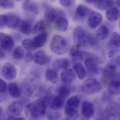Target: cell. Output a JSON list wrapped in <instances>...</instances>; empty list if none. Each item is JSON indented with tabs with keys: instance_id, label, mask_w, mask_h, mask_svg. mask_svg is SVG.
Segmentation results:
<instances>
[{
	"instance_id": "1",
	"label": "cell",
	"mask_w": 120,
	"mask_h": 120,
	"mask_svg": "<svg viewBox=\"0 0 120 120\" xmlns=\"http://www.w3.org/2000/svg\"><path fill=\"white\" fill-rule=\"evenodd\" d=\"M25 112L28 118L39 120L46 114V105L41 100H37L29 103L25 108Z\"/></svg>"
},
{
	"instance_id": "2",
	"label": "cell",
	"mask_w": 120,
	"mask_h": 120,
	"mask_svg": "<svg viewBox=\"0 0 120 120\" xmlns=\"http://www.w3.org/2000/svg\"><path fill=\"white\" fill-rule=\"evenodd\" d=\"M51 51L57 55L65 53L69 49V44L66 39L60 35H55L50 44Z\"/></svg>"
},
{
	"instance_id": "3",
	"label": "cell",
	"mask_w": 120,
	"mask_h": 120,
	"mask_svg": "<svg viewBox=\"0 0 120 120\" xmlns=\"http://www.w3.org/2000/svg\"><path fill=\"white\" fill-rule=\"evenodd\" d=\"M82 90L86 94H94L102 90V85L96 79L89 78L86 79L82 86Z\"/></svg>"
},
{
	"instance_id": "4",
	"label": "cell",
	"mask_w": 120,
	"mask_h": 120,
	"mask_svg": "<svg viewBox=\"0 0 120 120\" xmlns=\"http://www.w3.org/2000/svg\"><path fill=\"white\" fill-rule=\"evenodd\" d=\"M84 65L90 74L94 75H98L99 74V68L97 59L90 53L84 59Z\"/></svg>"
},
{
	"instance_id": "5",
	"label": "cell",
	"mask_w": 120,
	"mask_h": 120,
	"mask_svg": "<svg viewBox=\"0 0 120 120\" xmlns=\"http://www.w3.org/2000/svg\"><path fill=\"white\" fill-rule=\"evenodd\" d=\"M89 34L82 26H77L73 31V39L77 45L84 46Z\"/></svg>"
},
{
	"instance_id": "6",
	"label": "cell",
	"mask_w": 120,
	"mask_h": 120,
	"mask_svg": "<svg viewBox=\"0 0 120 120\" xmlns=\"http://www.w3.org/2000/svg\"><path fill=\"white\" fill-rule=\"evenodd\" d=\"M2 76L7 80H13L17 75V68L15 66L10 63H5L1 68Z\"/></svg>"
},
{
	"instance_id": "7",
	"label": "cell",
	"mask_w": 120,
	"mask_h": 120,
	"mask_svg": "<svg viewBox=\"0 0 120 120\" xmlns=\"http://www.w3.org/2000/svg\"><path fill=\"white\" fill-rule=\"evenodd\" d=\"M107 120H115L120 117V105L117 103L109 104L105 111Z\"/></svg>"
},
{
	"instance_id": "8",
	"label": "cell",
	"mask_w": 120,
	"mask_h": 120,
	"mask_svg": "<svg viewBox=\"0 0 120 120\" xmlns=\"http://www.w3.org/2000/svg\"><path fill=\"white\" fill-rule=\"evenodd\" d=\"M103 22V15L97 11H91L89 15L88 25L91 29H96Z\"/></svg>"
},
{
	"instance_id": "9",
	"label": "cell",
	"mask_w": 120,
	"mask_h": 120,
	"mask_svg": "<svg viewBox=\"0 0 120 120\" xmlns=\"http://www.w3.org/2000/svg\"><path fill=\"white\" fill-rule=\"evenodd\" d=\"M23 109H24L23 103L21 101H13L8 105L7 112L9 116L18 117L22 114Z\"/></svg>"
},
{
	"instance_id": "10",
	"label": "cell",
	"mask_w": 120,
	"mask_h": 120,
	"mask_svg": "<svg viewBox=\"0 0 120 120\" xmlns=\"http://www.w3.org/2000/svg\"><path fill=\"white\" fill-rule=\"evenodd\" d=\"M103 76L105 80H106L108 82H109L115 78L118 77L117 68L116 65L114 64L107 65L103 70Z\"/></svg>"
},
{
	"instance_id": "11",
	"label": "cell",
	"mask_w": 120,
	"mask_h": 120,
	"mask_svg": "<svg viewBox=\"0 0 120 120\" xmlns=\"http://www.w3.org/2000/svg\"><path fill=\"white\" fill-rule=\"evenodd\" d=\"M81 112L86 119H91L93 117L95 113V107L93 103L88 101H84L82 103Z\"/></svg>"
},
{
	"instance_id": "12",
	"label": "cell",
	"mask_w": 120,
	"mask_h": 120,
	"mask_svg": "<svg viewBox=\"0 0 120 120\" xmlns=\"http://www.w3.org/2000/svg\"><path fill=\"white\" fill-rule=\"evenodd\" d=\"M0 46L3 49L10 51L14 46V41L10 35L0 32Z\"/></svg>"
},
{
	"instance_id": "13",
	"label": "cell",
	"mask_w": 120,
	"mask_h": 120,
	"mask_svg": "<svg viewBox=\"0 0 120 120\" xmlns=\"http://www.w3.org/2000/svg\"><path fill=\"white\" fill-rule=\"evenodd\" d=\"M77 75L75 71L72 69H69L68 68L64 69L63 71L60 74V79L63 83L70 84L75 81Z\"/></svg>"
},
{
	"instance_id": "14",
	"label": "cell",
	"mask_w": 120,
	"mask_h": 120,
	"mask_svg": "<svg viewBox=\"0 0 120 120\" xmlns=\"http://www.w3.org/2000/svg\"><path fill=\"white\" fill-rule=\"evenodd\" d=\"M33 60L39 65H44L49 63V58L44 51L39 50L33 56Z\"/></svg>"
},
{
	"instance_id": "15",
	"label": "cell",
	"mask_w": 120,
	"mask_h": 120,
	"mask_svg": "<svg viewBox=\"0 0 120 120\" xmlns=\"http://www.w3.org/2000/svg\"><path fill=\"white\" fill-rule=\"evenodd\" d=\"M6 15V27H8L11 29H14L18 27L20 23V18L19 16L13 13H9Z\"/></svg>"
},
{
	"instance_id": "16",
	"label": "cell",
	"mask_w": 120,
	"mask_h": 120,
	"mask_svg": "<svg viewBox=\"0 0 120 120\" xmlns=\"http://www.w3.org/2000/svg\"><path fill=\"white\" fill-rule=\"evenodd\" d=\"M55 28L60 32H65L67 31L69 27V22L65 17L63 15L58 17L54 21Z\"/></svg>"
},
{
	"instance_id": "17",
	"label": "cell",
	"mask_w": 120,
	"mask_h": 120,
	"mask_svg": "<svg viewBox=\"0 0 120 120\" xmlns=\"http://www.w3.org/2000/svg\"><path fill=\"white\" fill-rule=\"evenodd\" d=\"M63 15V13H60L59 11L57 9H55L52 7H49L46 8L45 13H44V18L48 22H54L56 19L59 17Z\"/></svg>"
},
{
	"instance_id": "18",
	"label": "cell",
	"mask_w": 120,
	"mask_h": 120,
	"mask_svg": "<svg viewBox=\"0 0 120 120\" xmlns=\"http://www.w3.org/2000/svg\"><path fill=\"white\" fill-rule=\"evenodd\" d=\"M65 101V98H63L58 94L56 96H54V97L53 98L50 103V108L53 110H60L64 107Z\"/></svg>"
},
{
	"instance_id": "19",
	"label": "cell",
	"mask_w": 120,
	"mask_h": 120,
	"mask_svg": "<svg viewBox=\"0 0 120 120\" xmlns=\"http://www.w3.org/2000/svg\"><path fill=\"white\" fill-rule=\"evenodd\" d=\"M47 39H48V34L46 32H41L40 34L34 37L32 41H33L35 48L37 49V48H41L44 46L45 44L46 43Z\"/></svg>"
},
{
	"instance_id": "20",
	"label": "cell",
	"mask_w": 120,
	"mask_h": 120,
	"mask_svg": "<svg viewBox=\"0 0 120 120\" xmlns=\"http://www.w3.org/2000/svg\"><path fill=\"white\" fill-rule=\"evenodd\" d=\"M69 65H70V60L67 58L56 59L52 63V67L53 70L56 71L60 69H63V70L66 69L69 67Z\"/></svg>"
},
{
	"instance_id": "21",
	"label": "cell",
	"mask_w": 120,
	"mask_h": 120,
	"mask_svg": "<svg viewBox=\"0 0 120 120\" xmlns=\"http://www.w3.org/2000/svg\"><path fill=\"white\" fill-rule=\"evenodd\" d=\"M120 82L119 77L115 78L108 82V92L112 95H117L120 94Z\"/></svg>"
},
{
	"instance_id": "22",
	"label": "cell",
	"mask_w": 120,
	"mask_h": 120,
	"mask_svg": "<svg viewBox=\"0 0 120 120\" xmlns=\"http://www.w3.org/2000/svg\"><path fill=\"white\" fill-rule=\"evenodd\" d=\"M106 18L110 22H115L120 18V11L117 7H110L107 9L105 13Z\"/></svg>"
},
{
	"instance_id": "23",
	"label": "cell",
	"mask_w": 120,
	"mask_h": 120,
	"mask_svg": "<svg viewBox=\"0 0 120 120\" xmlns=\"http://www.w3.org/2000/svg\"><path fill=\"white\" fill-rule=\"evenodd\" d=\"M18 27L19 31L25 35H29L32 32V26L31 22L27 20H24L20 22Z\"/></svg>"
},
{
	"instance_id": "24",
	"label": "cell",
	"mask_w": 120,
	"mask_h": 120,
	"mask_svg": "<svg viewBox=\"0 0 120 120\" xmlns=\"http://www.w3.org/2000/svg\"><path fill=\"white\" fill-rule=\"evenodd\" d=\"M89 54L88 52L85 51H82L77 48L73 47L70 50V55L73 60H82L83 59H85V58Z\"/></svg>"
},
{
	"instance_id": "25",
	"label": "cell",
	"mask_w": 120,
	"mask_h": 120,
	"mask_svg": "<svg viewBox=\"0 0 120 120\" xmlns=\"http://www.w3.org/2000/svg\"><path fill=\"white\" fill-rule=\"evenodd\" d=\"M73 70L75 71L78 78L81 80L84 79L86 76V71L85 68L81 63H76L73 65Z\"/></svg>"
},
{
	"instance_id": "26",
	"label": "cell",
	"mask_w": 120,
	"mask_h": 120,
	"mask_svg": "<svg viewBox=\"0 0 120 120\" xmlns=\"http://www.w3.org/2000/svg\"><path fill=\"white\" fill-rule=\"evenodd\" d=\"M110 35V30L105 25H101L96 32V38L99 41L105 40Z\"/></svg>"
},
{
	"instance_id": "27",
	"label": "cell",
	"mask_w": 120,
	"mask_h": 120,
	"mask_svg": "<svg viewBox=\"0 0 120 120\" xmlns=\"http://www.w3.org/2000/svg\"><path fill=\"white\" fill-rule=\"evenodd\" d=\"M8 90L10 96L13 98H18L21 96L20 88L15 83H11L8 84Z\"/></svg>"
},
{
	"instance_id": "28",
	"label": "cell",
	"mask_w": 120,
	"mask_h": 120,
	"mask_svg": "<svg viewBox=\"0 0 120 120\" xmlns=\"http://www.w3.org/2000/svg\"><path fill=\"white\" fill-rule=\"evenodd\" d=\"M22 7L25 11L30 12L31 13H33L34 15H37L39 12V8H38V6L37 5V4L33 1H30V0L25 1L23 4Z\"/></svg>"
},
{
	"instance_id": "29",
	"label": "cell",
	"mask_w": 120,
	"mask_h": 120,
	"mask_svg": "<svg viewBox=\"0 0 120 120\" xmlns=\"http://www.w3.org/2000/svg\"><path fill=\"white\" fill-rule=\"evenodd\" d=\"M45 78L46 81L52 84H56L58 81V72L53 69H48L45 72Z\"/></svg>"
},
{
	"instance_id": "30",
	"label": "cell",
	"mask_w": 120,
	"mask_h": 120,
	"mask_svg": "<svg viewBox=\"0 0 120 120\" xmlns=\"http://www.w3.org/2000/svg\"><path fill=\"white\" fill-rule=\"evenodd\" d=\"M82 96L81 95L77 94V95L72 96V97L68 99L66 105H68L75 108H78L82 101Z\"/></svg>"
},
{
	"instance_id": "31",
	"label": "cell",
	"mask_w": 120,
	"mask_h": 120,
	"mask_svg": "<svg viewBox=\"0 0 120 120\" xmlns=\"http://www.w3.org/2000/svg\"><path fill=\"white\" fill-rule=\"evenodd\" d=\"M47 29V22L46 20H40L37 22L32 27V32L35 34L44 32Z\"/></svg>"
},
{
	"instance_id": "32",
	"label": "cell",
	"mask_w": 120,
	"mask_h": 120,
	"mask_svg": "<svg viewBox=\"0 0 120 120\" xmlns=\"http://www.w3.org/2000/svg\"><path fill=\"white\" fill-rule=\"evenodd\" d=\"M114 3V0H101L99 2L94 4V6L101 11H104L108 9L110 7H112Z\"/></svg>"
},
{
	"instance_id": "33",
	"label": "cell",
	"mask_w": 120,
	"mask_h": 120,
	"mask_svg": "<svg viewBox=\"0 0 120 120\" xmlns=\"http://www.w3.org/2000/svg\"><path fill=\"white\" fill-rule=\"evenodd\" d=\"M91 12V9L89 8H88L87 6H86L85 5H83V4L79 5L76 9L77 15L79 18H82L87 17L90 14Z\"/></svg>"
},
{
	"instance_id": "34",
	"label": "cell",
	"mask_w": 120,
	"mask_h": 120,
	"mask_svg": "<svg viewBox=\"0 0 120 120\" xmlns=\"http://www.w3.org/2000/svg\"><path fill=\"white\" fill-rule=\"evenodd\" d=\"M79 114L78 108H75L68 105L65 106V115L68 118L70 119H75L77 117Z\"/></svg>"
},
{
	"instance_id": "35",
	"label": "cell",
	"mask_w": 120,
	"mask_h": 120,
	"mask_svg": "<svg viewBox=\"0 0 120 120\" xmlns=\"http://www.w3.org/2000/svg\"><path fill=\"white\" fill-rule=\"evenodd\" d=\"M20 91H21V94H22L24 96L27 97H30L32 96L34 92V87L30 84L25 83L22 85L20 88Z\"/></svg>"
},
{
	"instance_id": "36",
	"label": "cell",
	"mask_w": 120,
	"mask_h": 120,
	"mask_svg": "<svg viewBox=\"0 0 120 120\" xmlns=\"http://www.w3.org/2000/svg\"><path fill=\"white\" fill-rule=\"evenodd\" d=\"M25 51L24 48L21 46H16L13 51V57L15 60H20L22 59L25 56Z\"/></svg>"
},
{
	"instance_id": "37",
	"label": "cell",
	"mask_w": 120,
	"mask_h": 120,
	"mask_svg": "<svg viewBox=\"0 0 120 120\" xmlns=\"http://www.w3.org/2000/svg\"><path fill=\"white\" fill-rule=\"evenodd\" d=\"M110 45L119 48L120 46V35L117 32H115L112 34L110 39Z\"/></svg>"
},
{
	"instance_id": "38",
	"label": "cell",
	"mask_w": 120,
	"mask_h": 120,
	"mask_svg": "<svg viewBox=\"0 0 120 120\" xmlns=\"http://www.w3.org/2000/svg\"><path fill=\"white\" fill-rule=\"evenodd\" d=\"M22 46L25 50H27V51H30V52L34 51V49H36V48H35V46L34 45L32 39H23L22 41Z\"/></svg>"
},
{
	"instance_id": "39",
	"label": "cell",
	"mask_w": 120,
	"mask_h": 120,
	"mask_svg": "<svg viewBox=\"0 0 120 120\" xmlns=\"http://www.w3.org/2000/svg\"><path fill=\"white\" fill-rule=\"evenodd\" d=\"M58 94L66 99L70 94V89L66 85H63L58 89Z\"/></svg>"
},
{
	"instance_id": "40",
	"label": "cell",
	"mask_w": 120,
	"mask_h": 120,
	"mask_svg": "<svg viewBox=\"0 0 120 120\" xmlns=\"http://www.w3.org/2000/svg\"><path fill=\"white\" fill-rule=\"evenodd\" d=\"M54 94H55V90L53 88L51 87L48 89L47 92H46V95L45 96V98H44L43 101L46 103V105H47V104H49L51 103L53 98L54 97Z\"/></svg>"
},
{
	"instance_id": "41",
	"label": "cell",
	"mask_w": 120,
	"mask_h": 120,
	"mask_svg": "<svg viewBox=\"0 0 120 120\" xmlns=\"http://www.w3.org/2000/svg\"><path fill=\"white\" fill-rule=\"evenodd\" d=\"M0 7L4 8H12L14 7L13 0H0Z\"/></svg>"
},
{
	"instance_id": "42",
	"label": "cell",
	"mask_w": 120,
	"mask_h": 120,
	"mask_svg": "<svg viewBox=\"0 0 120 120\" xmlns=\"http://www.w3.org/2000/svg\"><path fill=\"white\" fill-rule=\"evenodd\" d=\"M75 0H59V3L61 6L64 7L72 6L75 4Z\"/></svg>"
},
{
	"instance_id": "43",
	"label": "cell",
	"mask_w": 120,
	"mask_h": 120,
	"mask_svg": "<svg viewBox=\"0 0 120 120\" xmlns=\"http://www.w3.org/2000/svg\"><path fill=\"white\" fill-rule=\"evenodd\" d=\"M47 117L49 120H58L61 117V114L58 112H50L47 115Z\"/></svg>"
},
{
	"instance_id": "44",
	"label": "cell",
	"mask_w": 120,
	"mask_h": 120,
	"mask_svg": "<svg viewBox=\"0 0 120 120\" xmlns=\"http://www.w3.org/2000/svg\"><path fill=\"white\" fill-rule=\"evenodd\" d=\"M7 84L6 82L0 78V93H5L7 91Z\"/></svg>"
},
{
	"instance_id": "45",
	"label": "cell",
	"mask_w": 120,
	"mask_h": 120,
	"mask_svg": "<svg viewBox=\"0 0 120 120\" xmlns=\"http://www.w3.org/2000/svg\"><path fill=\"white\" fill-rule=\"evenodd\" d=\"M24 59H25V62L30 63V62H31V61L33 60V55L32 54V53L30 51H28L26 54H25Z\"/></svg>"
},
{
	"instance_id": "46",
	"label": "cell",
	"mask_w": 120,
	"mask_h": 120,
	"mask_svg": "<svg viewBox=\"0 0 120 120\" xmlns=\"http://www.w3.org/2000/svg\"><path fill=\"white\" fill-rule=\"evenodd\" d=\"M6 15H0V29L6 26Z\"/></svg>"
},
{
	"instance_id": "47",
	"label": "cell",
	"mask_w": 120,
	"mask_h": 120,
	"mask_svg": "<svg viewBox=\"0 0 120 120\" xmlns=\"http://www.w3.org/2000/svg\"><path fill=\"white\" fill-rule=\"evenodd\" d=\"M86 3L89 4H96L99 1H101V0H84Z\"/></svg>"
},
{
	"instance_id": "48",
	"label": "cell",
	"mask_w": 120,
	"mask_h": 120,
	"mask_svg": "<svg viewBox=\"0 0 120 120\" xmlns=\"http://www.w3.org/2000/svg\"><path fill=\"white\" fill-rule=\"evenodd\" d=\"M5 54H4V52L3 51V50L0 48V59L3 58L4 57Z\"/></svg>"
},
{
	"instance_id": "49",
	"label": "cell",
	"mask_w": 120,
	"mask_h": 120,
	"mask_svg": "<svg viewBox=\"0 0 120 120\" xmlns=\"http://www.w3.org/2000/svg\"><path fill=\"white\" fill-rule=\"evenodd\" d=\"M120 0H116V4H117V6H120Z\"/></svg>"
},
{
	"instance_id": "50",
	"label": "cell",
	"mask_w": 120,
	"mask_h": 120,
	"mask_svg": "<svg viewBox=\"0 0 120 120\" xmlns=\"http://www.w3.org/2000/svg\"><path fill=\"white\" fill-rule=\"evenodd\" d=\"M2 112H3V109H2V108L0 106V116L2 115Z\"/></svg>"
},
{
	"instance_id": "51",
	"label": "cell",
	"mask_w": 120,
	"mask_h": 120,
	"mask_svg": "<svg viewBox=\"0 0 120 120\" xmlns=\"http://www.w3.org/2000/svg\"><path fill=\"white\" fill-rule=\"evenodd\" d=\"M26 1H30V0H26Z\"/></svg>"
},
{
	"instance_id": "52",
	"label": "cell",
	"mask_w": 120,
	"mask_h": 120,
	"mask_svg": "<svg viewBox=\"0 0 120 120\" xmlns=\"http://www.w3.org/2000/svg\"><path fill=\"white\" fill-rule=\"evenodd\" d=\"M17 1H20V0H17Z\"/></svg>"
},
{
	"instance_id": "53",
	"label": "cell",
	"mask_w": 120,
	"mask_h": 120,
	"mask_svg": "<svg viewBox=\"0 0 120 120\" xmlns=\"http://www.w3.org/2000/svg\"><path fill=\"white\" fill-rule=\"evenodd\" d=\"M0 101H1V98H0Z\"/></svg>"
}]
</instances>
